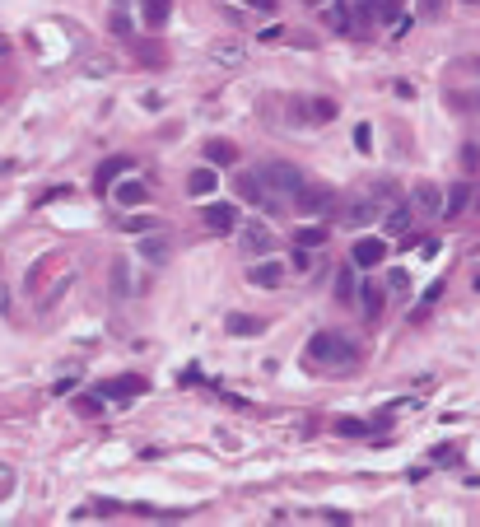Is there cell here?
I'll return each instance as SVG.
<instances>
[{"label":"cell","mask_w":480,"mask_h":527,"mask_svg":"<svg viewBox=\"0 0 480 527\" xmlns=\"http://www.w3.org/2000/svg\"><path fill=\"white\" fill-rule=\"evenodd\" d=\"M303 355H308L312 364H331V369H345V364H355V359H359V345L350 341V336H341V331H317V336L303 345Z\"/></svg>","instance_id":"cell-1"},{"label":"cell","mask_w":480,"mask_h":527,"mask_svg":"<svg viewBox=\"0 0 480 527\" xmlns=\"http://www.w3.org/2000/svg\"><path fill=\"white\" fill-rule=\"evenodd\" d=\"M294 205L298 210H303V215H331V210H336V191H331V187H322V182H303L294 191Z\"/></svg>","instance_id":"cell-2"},{"label":"cell","mask_w":480,"mask_h":527,"mask_svg":"<svg viewBox=\"0 0 480 527\" xmlns=\"http://www.w3.org/2000/svg\"><path fill=\"white\" fill-rule=\"evenodd\" d=\"M262 182L275 187V191H285V196H294V191L308 182V178H303V168H294V164L275 159V164H266V168H262Z\"/></svg>","instance_id":"cell-3"},{"label":"cell","mask_w":480,"mask_h":527,"mask_svg":"<svg viewBox=\"0 0 480 527\" xmlns=\"http://www.w3.org/2000/svg\"><path fill=\"white\" fill-rule=\"evenodd\" d=\"M383 257H387V243H383V238H373V233L355 238V248H350V266H359V271H373Z\"/></svg>","instance_id":"cell-4"},{"label":"cell","mask_w":480,"mask_h":527,"mask_svg":"<svg viewBox=\"0 0 480 527\" xmlns=\"http://www.w3.org/2000/svg\"><path fill=\"white\" fill-rule=\"evenodd\" d=\"M298 122H312V126H326V122H336V98H298Z\"/></svg>","instance_id":"cell-5"},{"label":"cell","mask_w":480,"mask_h":527,"mask_svg":"<svg viewBox=\"0 0 480 527\" xmlns=\"http://www.w3.org/2000/svg\"><path fill=\"white\" fill-rule=\"evenodd\" d=\"M271 243H275V233L266 229V224H243V252H252V257H266L271 252Z\"/></svg>","instance_id":"cell-6"},{"label":"cell","mask_w":480,"mask_h":527,"mask_svg":"<svg viewBox=\"0 0 480 527\" xmlns=\"http://www.w3.org/2000/svg\"><path fill=\"white\" fill-rule=\"evenodd\" d=\"M410 201H415V210H419V215H443V187L419 182L415 191H410Z\"/></svg>","instance_id":"cell-7"},{"label":"cell","mask_w":480,"mask_h":527,"mask_svg":"<svg viewBox=\"0 0 480 527\" xmlns=\"http://www.w3.org/2000/svg\"><path fill=\"white\" fill-rule=\"evenodd\" d=\"M378 210H383V205L373 201V196H359V201H350L341 210V224H350V229H355V224H373V219H378Z\"/></svg>","instance_id":"cell-8"},{"label":"cell","mask_w":480,"mask_h":527,"mask_svg":"<svg viewBox=\"0 0 480 527\" xmlns=\"http://www.w3.org/2000/svg\"><path fill=\"white\" fill-rule=\"evenodd\" d=\"M238 191H243V201H252V205H275V196H271V191H266V182H262V173H243V178H238Z\"/></svg>","instance_id":"cell-9"},{"label":"cell","mask_w":480,"mask_h":527,"mask_svg":"<svg viewBox=\"0 0 480 527\" xmlns=\"http://www.w3.org/2000/svg\"><path fill=\"white\" fill-rule=\"evenodd\" d=\"M378 24V0H350V33H369Z\"/></svg>","instance_id":"cell-10"},{"label":"cell","mask_w":480,"mask_h":527,"mask_svg":"<svg viewBox=\"0 0 480 527\" xmlns=\"http://www.w3.org/2000/svg\"><path fill=\"white\" fill-rule=\"evenodd\" d=\"M131 168V159H103V164H98V173H93V191H108L112 182H117V178H122V173Z\"/></svg>","instance_id":"cell-11"},{"label":"cell","mask_w":480,"mask_h":527,"mask_svg":"<svg viewBox=\"0 0 480 527\" xmlns=\"http://www.w3.org/2000/svg\"><path fill=\"white\" fill-rule=\"evenodd\" d=\"M219 187V178H215V164H205V168H196L191 178H186V196H196V201H205L210 191Z\"/></svg>","instance_id":"cell-12"},{"label":"cell","mask_w":480,"mask_h":527,"mask_svg":"<svg viewBox=\"0 0 480 527\" xmlns=\"http://www.w3.org/2000/svg\"><path fill=\"white\" fill-rule=\"evenodd\" d=\"M201 224H210V229H215V233H229L233 229V224H238V215H233V205H205V210H201Z\"/></svg>","instance_id":"cell-13"},{"label":"cell","mask_w":480,"mask_h":527,"mask_svg":"<svg viewBox=\"0 0 480 527\" xmlns=\"http://www.w3.org/2000/svg\"><path fill=\"white\" fill-rule=\"evenodd\" d=\"M248 280H252V285H262V290H275L280 280H285V266H280V262H257L248 271Z\"/></svg>","instance_id":"cell-14"},{"label":"cell","mask_w":480,"mask_h":527,"mask_svg":"<svg viewBox=\"0 0 480 527\" xmlns=\"http://www.w3.org/2000/svg\"><path fill=\"white\" fill-rule=\"evenodd\" d=\"M229 336H257V331H266L262 317H252V313H229Z\"/></svg>","instance_id":"cell-15"},{"label":"cell","mask_w":480,"mask_h":527,"mask_svg":"<svg viewBox=\"0 0 480 527\" xmlns=\"http://www.w3.org/2000/svg\"><path fill=\"white\" fill-rule=\"evenodd\" d=\"M140 15H145L150 29H163L168 15H173V0H140Z\"/></svg>","instance_id":"cell-16"},{"label":"cell","mask_w":480,"mask_h":527,"mask_svg":"<svg viewBox=\"0 0 480 527\" xmlns=\"http://www.w3.org/2000/svg\"><path fill=\"white\" fill-rule=\"evenodd\" d=\"M466 205H471V187H466V182L448 187V196H443V215H448V219H457V215L466 210Z\"/></svg>","instance_id":"cell-17"},{"label":"cell","mask_w":480,"mask_h":527,"mask_svg":"<svg viewBox=\"0 0 480 527\" xmlns=\"http://www.w3.org/2000/svg\"><path fill=\"white\" fill-rule=\"evenodd\" d=\"M238 159V150H233V140H205V164H215V168H224V164H233Z\"/></svg>","instance_id":"cell-18"},{"label":"cell","mask_w":480,"mask_h":527,"mask_svg":"<svg viewBox=\"0 0 480 527\" xmlns=\"http://www.w3.org/2000/svg\"><path fill=\"white\" fill-rule=\"evenodd\" d=\"M103 397H140L145 392V378H112V383H103Z\"/></svg>","instance_id":"cell-19"},{"label":"cell","mask_w":480,"mask_h":527,"mask_svg":"<svg viewBox=\"0 0 480 527\" xmlns=\"http://www.w3.org/2000/svg\"><path fill=\"white\" fill-rule=\"evenodd\" d=\"M410 219H415V215H410V205L397 201V205H387V215H383V229H387V233H406V229H410Z\"/></svg>","instance_id":"cell-20"},{"label":"cell","mask_w":480,"mask_h":527,"mask_svg":"<svg viewBox=\"0 0 480 527\" xmlns=\"http://www.w3.org/2000/svg\"><path fill=\"white\" fill-rule=\"evenodd\" d=\"M326 238H331V224L317 219V224H303L298 229V248H326Z\"/></svg>","instance_id":"cell-21"},{"label":"cell","mask_w":480,"mask_h":527,"mask_svg":"<svg viewBox=\"0 0 480 527\" xmlns=\"http://www.w3.org/2000/svg\"><path fill=\"white\" fill-rule=\"evenodd\" d=\"M117 201H122L126 210H131V205H145V201H150V191H145V182H136V178H126V182L117 187Z\"/></svg>","instance_id":"cell-22"},{"label":"cell","mask_w":480,"mask_h":527,"mask_svg":"<svg viewBox=\"0 0 480 527\" xmlns=\"http://www.w3.org/2000/svg\"><path fill=\"white\" fill-rule=\"evenodd\" d=\"M369 196H373L378 205H397V201H401V187L392 182V178H378V182L369 187Z\"/></svg>","instance_id":"cell-23"},{"label":"cell","mask_w":480,"mask_h":527,"mask_svg":"<svg viewBox=\"0 0 480 527\" xmlns=\"http://www.w3.org/2000/svg\"><path fill=\"white\" fill-rule=\"evenodd\" d=\"M140 238H145V243H140V257H150V262H159V257H168V238H163V233H140Z\"/></svg>","instance_id":"cell-24"},{"label":"cell","mask_w":480,"mask_h":527,"mask_svg":"<svg viewBox=\"0 0 480 527\" xmlns=\"http://www.w3.org/2000/svg\"><path fill=\"white\" fill-rule=\"evenodd\" d=\"M378 19H383V24H397V33H406V10H401V0H378Z\"/></svg>","instance_id":"cell-25"},{"label":"cell","mask_w":480,"mask_h":527,"mask_svg":"<svg viewBox=\"0 0 480 527\" xmlns=\"http://www.w3.org/2000/svg\"><path fill=\"white\" fill-rule=\"evenodd\" d=\"M75 411L79 416H103L108 411V397L103 392H84V397H75Z\"/></svg>","instance_id":"cell-26"},{"label":"cell","mask_w":480,"mask_h":527,"mask_svg":"<svg viewBox=\"0 0 480 527\" xmlns=\"http://www.w3.org/2000/svg\"><path fill=\"white\" fill-rule=\"evenodd\" d=\"M210 61H219V65L243 61V42H215V47H210Z\"/></svg>","instance_id":"cell-27"},{"label":"cell","mask_w":480,"mask_h":527,"mask_svg":"<svg viewBox=\"0 0 480 527\" xmlns=\"http://www.w3.org/2000/svg\"><path fill=\"white\" fill-rule=\"evenodd\" d=\"M326 24L341 29V33H350V0H336V5L326 10Z\"/></svg>","instance_id":"cell-28"},{"label":"cell","mask_w":480,"mask_h":527,"mask_svg":"<svg viewBox=\"0 0 480 527\" xmlns=\"http://www.w3.org/2000/svg\"><path fill=\"white\" fill-rule=\"evenodd\" d=\"M112 294L131 299V276H126V262H112Z\"/></svg>","instance_id":"cell-29"},{"label":"cell","mask_w":480,"mask_h":527,"mask_svg":"<svg viewBox=\"0 0 480 527\" xmlns=\"http://www.w3.org/2000/svg\"><path fill=\"white\" fill-rule=\"evenodd\" d=\"M108 29L117 33V38H136V24H131V15H126V10H112V19H108Z\"/></svg>","instance_id":"cell-30"},{"label":"cell","mask_w":480,"mask_h":527,"mask_svg":"<svg viewBox=\"0 0 480 527\" xmlns=\"http://www.w3.org/2000/svg\"><path fill=\"white\" fill-rule=\"evenodd\" d=\"M336 299H341V304H355V271H350V266H345L341 280H336Z\"/></svg>","instance_id":"cell-31"},{"label":"cell","mask_w":480,"mask_h":527,"mask_svg":"<svg viewBox=\"0 0 480 527\" xmlns=\"http://www.w3.org/2000/svg\"><path fill=\"white\" fill-rule=\"evenodd\" d=\"M364 313H369V317H378V313H383V290H378V285H364Z\"/></svg>","instance_id":"cell-32"},{"label":"cell","mask_w":480,"mask_h":527,"mask_svg":"<svg viewBox=\"0 0 480 527\" xmlns=\"http://www.w3.org/2000/svg\"><path fill=\"white\" fill-rule=\"evenodd\" d=\"M154 224H159L154 215H131V219H126V224H122V229H126V233H150V229H154Z\"/></svg>","instance_id":"cell-33"},{"label":"cell","mask_w":480,"mask_h":527,"mask_svg":"<svg viewBox=\"0 0 480 527\" xmlns=\"http://www.w3.org/2000/svg\"><path fill=\"white\" fill-rule=\"evenodd\" d=\"M336 434L359 439V434H369V425H364V420H336Z\"/></svg>","instance_id":"cell-34"},{"label":"cell","mask_w":480,"mask_h":527,"mask_svg":"<svg viewBox=\"0 0 480 527\" xmlns=\"http://www.w3.org/2000/svg\"><path fill=\"white\" fill-rule=\"evenodd\" d=\"M355 145H359V155H369V150H373V126L369 122L355 126Z\"/></svg>","instance_id":"cell-35"},{"label":"cell","mask_w":480,"mask_h":527,"mask_svg":"<svg viewBox=\"0 0 480 527\" xmlns=\"http://www.w3.org/2000/svg\"><path fill=\"white\" fill-rule=\"evenodd\" d=\"M126 504H117V499H93L89 504V513H98V518H108V513H122Z\"/></svg>","instance_id":"cell-36"},{"label":"cell","mask_w":480,"mask_h":527,"mask_svg":"<svg viewBox=\"0 0 480 527\" xmlns=\"http://www.w3.org/2000/svg\"><path fill=\"white\" fill-rule=\"evenodd\" d=\"M10 490H15V471L0 462V499H10Z\"/></svg>","instance_id":"cell-37"},{"label":"cell","mask_w":480,"mask_h":527,"mask_svg":"<svg viewBox=\"0 0 480 527\" xmlns=\"http://www.w3.org/2000/svg\"><path fill=\"white\" fill-rule=\"evenodd\" d=\"M84 70H89V75H108V70H112V61H108V56H93V61L84 65Z\"/></svg>","instance_id":"cell-38"},{"label":"cell","mask_w":480,"mask_h":527,"mask_svg":"<svg viewBox=\"0 0 480 527\" xmlns=\"http://www.w3.org/2000/svg\"><path fill=\"white\" fill-rule=\"evenodd\" d=\"M434 462H438V466H448V462H457V453H452V443H443V448L434 453Z\"/></svg>","instance_id":"cell-39"},{"label":"cell","mask_w":480,"mask_h":527,"mask_svg":"<svg viewBox=\"0 0 480 527\" xmlns=\"http://www.w3.org/2000/svg\"><path fill=\"white\" fill-rule=\"evenodd\" d=\"M419 10H424V15H438V10H443V0H419Z\"/></svg>","instance_id":"cell-40"},{"label":"cell","mask_w":480,"mask_h":527,"mask_svg":"<svg viewBox=\"0 0 480 527\" xmlns=\"http://www.w3.org/2000/svg\"><path fill=\"white\" fill-rule=\"evenodd\" d=\"M252 10H275V0H248Z\"/></svg>","instance_id":"cell-41"},{"label":"cell","mask_w":480,"mask_h":527,"mask_svg":"<svg viewBox=\"0 0 480 527\" xmlns=\"http://www.w3.org/2000/svg\"><path fill=\"white\" fill-rule=\"evenodd\" d=\"M10 47H15V42H10V38L0 33V56H10Z\"/></svg>","instance_id":"cell-42"},{"label":"cell","mask_w":480,"mask_h":527,"mask_svg":"<svg viewBox=\"0 0 480 527\" xmlns=\"http://www.w3.org/2000/svg\"><path fill=\"white\" fill-rule=\"evenodd\" d=\"M466 5H476V0H466Z\"/></svg>","instance_id":"cell-43"},{"label":"cell","mask_w":480,"mask_h":527,"mask_svg":"<svg viewBox=\"0 0 480 527\" xmlns=\"http://www.w3.org/2000/svg\"><path fill=\"white\" fill-rule=\"evenodd\" d=\"M476 285H480V276H476Z\"/></svg>","instance_id":"cell-44"}]
</instances>
